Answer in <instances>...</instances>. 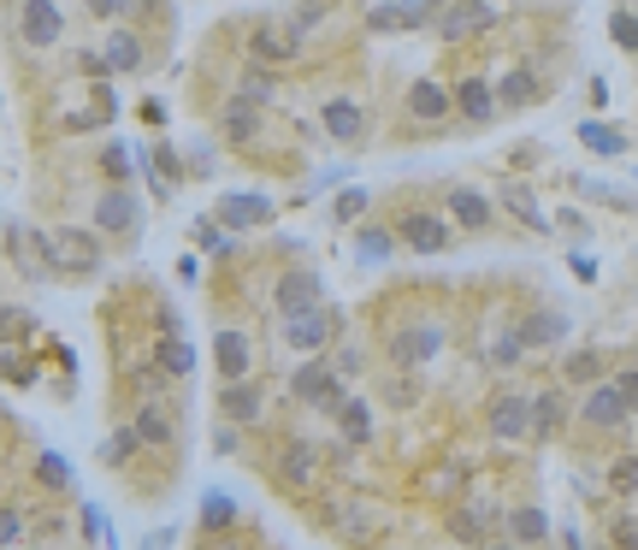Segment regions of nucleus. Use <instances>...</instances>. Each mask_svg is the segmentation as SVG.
Wrapping results in <instances>:
<instances>
[{"label":"nucleus","instance_id":"33","mask_svg":"<svg viewBox=\"0 0 638 550\" xmlns=\"http://www.w3.org/2000/svg\"><path fill=\"white\" fill-rule=\"evenodd\" d=\"M355 255L379 267V260L397 255V231H390V225H361V231H355Z\"/></svg>","mask_w":638,"mask_h":550},{"label":"nucleus","instance_id":"11","mask_svg":"<svg viewBox=\"0 0 638 550\" xmlns=\"http://www.w3.org/2000/svg\"><path fill=\"white\" fill-rule=\"evenodd\" d=\"M503 24V7H491V0H468V7H438V31L444 42H461V36H478V31H497Z\"/></svg>","mask_w":638,"mask_h":550},{"label":"nucleus","instance_id":"28","mask_svg":"<svg viewBox=\"0 0 638 550\" xmlns=\"http://www.w3.org/2000/svg\"><path fill=\"white\" fill-rule=\"evenodd\" d=\"M449 107H456V101H449V90H444L438 78H420L414 90H409V113H414L420 125H444Z\"/></svg>","mask_w":638,"mask_h":550},{"label":"nucleus","instance_id":"46","mask_svg":"<svg viewBox=\"0 0 638 550\" xmlns=\"http://www.w3.org/2000/svg\"><path fill=\"white\" fill-rule=\"evenodd\" d=\"M609 491H621V498H633V491H638V456H621L615 468H609Z\"/></svg>","mask_w":638,"mask_h":550},{"label":"nucleus","instance_id":"18","mask_svg":"<svg viewBox=\"0 0 638 550\" xmlns=\"http://www.w3.org/2000/svg\"><path fill=\"white\" fill-rule=\"evenodd\" d=\"M449 225L491 231V225H497V201H491L485 190H473V184H456V190H449Z\"/></svg>","mask_w":638,"mask_h":550},{"label":"nucleus","instance_id":"4","mask_svg":"<svg viewBox=\"0 0 638 550\" xmlns=\"http://www.w3.org/2000/svg\"><path fill=\"white\" fill-rule=\"evenodd\" d=\"M390 361H397L402 373H420L426 361H438L444 355V326L438 320H414V326H397L390 331Z\"/></svg>","mask_w":638,"mask_h":550},{"label":"nucleus","instance_id":"56","mask_svg":"<svg viewBox=\"0 0 638 550\" xmlns=\"http://www.w3.org/2000/svg\"><path fill=\"white\" fill-rule=\"evenodd\" d=\"M237 444H243V438H237V426H225V421H220V438H213V450H220V456H231V450H237Z\"/></svg>","mask_w":638,"mask_h":550},{"label":"nucleus","instance_id":"44","mask_svg":"<svg viewBox=\"0 0 638 550\" xmlns=\"http://www.w3.org/2000/svg\"><path fill=\"white\" fill-rule=\"evenodd\" d=\"M326 12H331V7H290V19H284V31H290V36H296V42H302V36H314V31H319V24H326Z\"/></svg>","mask_w":638,"mask_h":550},{"label":"nucleus","instance_id":"53","mask_svg":"<svg viewBox=\"0 0 638 550\" xmlns=\"http://www.w3.org/2000/svg\"><path fill=\"white\" fill-rule=\"evenodd\" d=\"M609 31H615V42L627 54H638V19H633V12H615V19H609Z\"/></svg>","mask_w":638,"mask_h":550},{"label":"nucleus","instance_id":"10","mask_svg":"<svg viewBox=\"0 0 638 550\" xmlns=\"http://www.w3.org/2000/svg\"><path fill=\"white\" fill-rule=\"evenodd\" d=\"M579 426L586 432H627L633 426V414H627V402L615 397V385H591L586 397H579Z\"/></svg>","mask_w":638,"mask_h":550},{"label":"nucleus","instance_id":"40","mask_svg":"<svg viewBox=\"0 0 638 550\" xmlns=\"http://www.w3.org/2000/svg\"><path fill=\"white\" fill-rule=\"evenodd\" d=\"M31 539V520H24L19 503H0V550H12V545H24Z\"/></svg>","mask_w":638,"mask_h":550},{"label":"nucleus","instance_id":"30","mask_svg":"<svg viewBox=\"0 0 638 550\" xmlns=\"http://www.w3.org/2000/svg\"><path fill=\"white\" fill-rule=\"evenodd\" d=\"M220 130H225V142H255L260 137V107H249L243 95H231L225 113H220Z\"/></svg>","mask_w":638,"mask_h":550},{"label":"nucleus","instance_id":"1","mask_svg":"<svg viewBox=\"0 0 638 550\" xmlns=\"http://www.w3.org/2000/svg\"><path fill=\"white\" fill-rule=\"evenodd\" d=\"M290 397H296L302 409H319V414L331 421V414L350 402V385L331 373V361H326V355H314V361H302V367L290 373Z\"/></svg>","mask_w":638,"mask_h":550},{"label":"nucleus","instance_id":"5","mask_svg":"<svg viewBox=\"0 0 638 550\" xmlns=\"http://www.w3.org/2000/svg\"><path fill=\"white\" fill-rule=\"evenodd\" d=\"M42 260H48L54 272H95L101 267V237L90 231H60V237H36Z\"/></svg>","mask_w":638,"mask_h":550},{"label":"nucleus","instance_id":"8","mask_svg":"<svg viewBox=\"0 0 638 550\" xmlns=\"http://www.w3.org/2000/svg\"><path fill=\"white\" fill-rule=\"evenodd\" d=\"M272 473H279L284 491H308L319 485V444L302 438V432H290V438L279 444V456H272Z\"/></svg>","mask_w":638,"mask_h":550},{"label":"nucleus","instance_id":"31","mask_svg":"<svg viewBox=\"0 0 638 550\" xmlns=\"http://www.w3.org/2000/svg\"><path fill=\"white\" fill-rule=\"evenodd\" d=\"M142 36H130V31H113L107 36V54H101V60H107V71H142Z\"/></svg>","mask_w":638,"mask_h":550},{"label":"nucleus","instance_id":"43","mask_svg":"<svg viewBox=\"0 0 638 550\" xmlns=\"http://www.w3.org/2000/svg\"><path fill=\"white\" fill-rule=\"evenodd\" d=\"M137 450H142V438H137L130 426H119V432L107 438V450H101V461H107V468H125V461L137 456Z\"/></svg>","mask_w":638,"mask_h":550},{"label":"nucleus","instance_id":"21","mask_svg":"<svg viewBox=\"0 0 638 550\" xmlns=\"http://www.w3.org/2000/svg\"><path fill=\"white\" fill-rule=\"evenodd\" d=\"M130 432L142 438V450H172V444H178V421H172L160 402H137V414H130Z\"/></svg>","mask_w":638,"mask_h":550},{"label":"nucleus","instance_id":"35","mask_svg":"<svg viewBox=\"0 0 638 550\" xmlns=\"http://www.w3.org/2000/svg\"><path fill=\"white\" fill-rule=\"evenodd\" d=\"M237 95L249 101V107H272V95H279V78H272V71H260V66H249V71H243V83H237Z\"/></svg>","mask_w":638,"mask_h":550},{"label":"nucleus","instance_id":"41","mask_svg":"<svg viewBox=\"0 0 638 550\" xmlns=\"http://www.w3.org/2000/svg\"><path fill=\"white\" fill-rule=\"evenodd\" d=\"M520 361H527V350H520V338H515V326L509 331H497V343H491V367H503V373H515Z\"/></svg>","mask_w":638,"mask_h":550},{"label":"nucleus","instance_id":"24","mask_svg":"<svg viewBox=\"0 0 638 550\" xmlns=\"http://www.w3.org/2000/svg\"><path fill=\"white\" fill-rule=\"evenodd\" d=\"M319 125H326L338 142H361V130H367V113H361L355 95H331L326 107H319Z\"/></svg>","mask_w":638,"mask_h":550},{"label":"nucleus","instance_id":"49","mask_svg":"<svg viewBox=\"0 0 638 550\" xmlns=\"http://www.w3.org/2000/svg\"><path fill=\"white\" fill-rule=\"evenodd\" d=\"M609 385H615V397L627 402V414L638 421V367H621V373H615V379H609Z\"/></svg>","mask_w":638,"mask_h":550},{"label":"nucleus","instance_id":"54","mask_svg":"<svg viewBox=\"0 0 638 550\" xmlns=\"http://www.w3.org/2000/svg\"><path fill=\"white\" fill-rule=\"evenodd\" d=\"M231 515H237V510H231V498H208V527H220V520L231 527Z\"/></svg>","mask_w":638,"mask_h":550},{"label":"nucleus","instance_id":"34","mask_svg":"<svg viewBox=\"0 0 638 550\" xmlns=\"http://www.w3.org/2000/svg\"><path fill=\"white\" fill-rule=\"evenodd\" d=\"M579 142H586L591 154H603V161H615V154H627V137H621L615 125H598V119H586V125H579Z\"/></svg>","mask_w":638,"mask_h":550},{"label":"nucleus","instance_id":"47","mask_svg":"<svg viewBox=\"0 0 638 550\" xmlns=\"http://www.w3.org/2000/svg\"><path fill=\"white\" fill-rule=\"evenodd\" d=\"M367 208H373V196H367V190H343L338 201H331V213H338L343 225H350V220H361V213H367Z\"/></svg>","mask_w":638,"mask_h":550},{"label":"nucleus","instance_id":"48","mask_svg":"<svg viewBox=\"0 0 638 550\" xmlns=\"http://www.w3.org/2000/svg\"><path fill=\"white\" fill-rule=\"evenodd\" d=\"M361 367H367V361H361V350H355V343H338V355H331V373H338V379L350 385Z\"/></svg>","mask_w":638,"mask_h":550},{"label":"nucleus","instance_id":"17","mask_svg":"<svg viewBox=\"0 0 638 550\" xmlns=\"http://www.w3.org/2000/svg\"><path fill=\"white\" fill-rule=\"evenodd\" d=\"M544 101V78L532 66H509L497 78V113H527V107H539Z\"/></svg>","mask_w":638,"mask_h":550},{"label":"nucleus","instance_id":"16","mask_svg":"<svg viewBox=\"0 0 638 550\" xmlns=\"http://www.w3.org/2000/svg\"><path fill=\"white\" fill-rule=\"evenodd\" d=\"M19 36L31 42V48H54V42L66 36V7H54V0H31V7H19Z\"/></svg>","mask_w":638,"mask_h":550},{"label":"nucleus","instance_id":"22","mask_svg":"<svg viewBox=\"0 0 638 550\" xmlns=\"http://www.w3.org/2000/svg\"><path fill=\"white\" fill-rule=\"evenodd\" d=\"M449 101L461 107V119H468V125H491V119H497V83H485V78H461L456 90H449Z\"/></svg>","mask_w":638,"mask_h":550},{"label":"nucleus","instance_id":"32","mask_svg":"<svg viewBox=\"0 0 638 550\" xmlns=\"http://www.w3.org/2000/svg\"><path fill=\"white\" fill-rule=\"evenodd\" d=\"M497 201H503V208L515 213L520 225H532V231H550V220L539 213V196H532L527 184H503V196H497Z\"/></svg>","mask_w":638,"mask_h":550},{"label":"nucleus","instance_id":"55","mask_svg":"<svg viewBox=\"0 0 638 550\" xmlns=\"http://www.w3.org/2000/svg\"><path fill=\"white\" fill-rule=\"evenodd\" d=\"M78 66H83V78H107V60H101V54H90V48L78 54Z\"/></svg>","mask_w":638,"mask_h":550},{"label":"nucleus","instance_id":"23","mask_svg":"<svg viewBox=\"0 0 638 550\" xmlns=\"http://www.w3.org/2000/svg\"><path fill=\"white\" fill-rule=\"evenodd\" d=\"M503 539L520 545V550L544 545V539H550V515L539 510V503H515V510L503 515Z\"/></svg>","mask_w":638,"mask_h":550},{"label":"nucleus","instance_id":"19","mask_svg":"<svg viewBox=\"0 0 638 550\" xmlns=\"http://www.w3.org/2000/svg\"><path fill=\"white\" fill-rule=\"evenodd\" d=\"M260 414H267V390L255 379L249 385H220V421L225 426H255Z\"/></svg>","mask_w":638,"mask_h":550},{"label":"nucleus","instance_id":"14","mask_svg":"<svg viewBox=\"0 0 638 550\" xmlns=\"http://www.w3.org/2000/svg\"><path fill=\"white\" fill-rule=\"evenodd\" d=\"M302 54V42L284 31V24H255L249 31V66H260V71H279V66H290Z\"/></svg>","mask_w":638,"mask_h":550},{"label":"nucleus","instance_id":"6","mask_svg":"<svg viewBox=\"0 0 638 550\" xmlns=\"http://www.w3.org/2000/svg\"><path fill=\"white\" fill-rule=\"evenodd\" d=\"M390 231H397V243H409L414 255H444L449 243H456V225H449L444 213H432V208H409Z\"/></svg>","mask_w":638,"mask_h":550},{"label":"nucleus","instance_id":"37","mask_svg":"<svg viewBox=\"0 0 638 550\" xmlns=\"http://www.w3.org/2000/svg\"><path fill=\"white\" fill-rule=\"evenodd\" d=\"M420 390H426V385H420V373H390V379H385V402H390V409H414Z\"/></svg>","mask_w":638,"mask_h":550},{"label":"nucleus","instance_id":"3","mask_svg":"<svg viewBox=\"0 0 638 550\" xmlns=\"http://www.w3.org/2000/svg\"><path fill=\"white\" fill-rule=\"evenodd\" d=\"M485 432H491L497 444H527V438H532V390L503 385L497 397L485 402Z\"/></svg>","mask_w":638,"mask_h":550},{"label":"nucleus","instance_id":"13","mask_svg":"<svg viewBox=\"0 0 638 550\" xmlns=\"http://www.w3.org/2000/svg\"><path fill=\"white\" fill-rule=\"evenodd\" d=\"M438 24V7L426 0H385V7H367V31H432Z\"/></svg>","mask_w":638,"mask_h":550},{"label":"nucleus","instance_id":"50","mask_svg":"<svg viewBox=\"0 0 638 550\" xmlns=\"http://www.w3.org/2000/svg\"><path fill=\"white\" fill-rule=\"evenodd\" d=\"M0 373H7L12 385H36V367L24 355H12V350H0Z\"/></svg>","mask_w":638,"mask_h":550},{"label":"nucleus","instance_id":"42","mask_svg":"<svg viewBox=\"0 0 638 550\" xmlns=\"http://www.w3.org/2000/svg\"><path fill=\"white\" fill-rule=\"evenodd\" d=\"M449 533H456L461 545H485V510H456L449 515Z\"/></svg>","mask_w":638,"mask_h":550},{"label":"nucleus","instance_id":"57","mask_svg":"<svg viewBox=\"0 0 638 550\" xmlns=\"http://www.w3.org/2000/svg\"><path fill=\"white\" fill-rule=\"evenodd\" d=\"M485 550H520V545H509V539H485Z\"/></svg>","mask_w":638,"mask_h":550},{"label":"nucleus","instance_id":"45","mask_svg":"<svg viewBox=\"0 0 638 550\" xmlns=\"http://www.w3.org/2000/svg\"><path fill=\"white\" fill-rule=\"evenodd\" d=\"M130 379H137L142 402H160V390H166V373H160L154 361H137V367H130Z\"/></svg>","mask_w":638,"mask_h":550},{"label":"nucleus","instance_id":"36","mask_svg":"<svg viewBox=\"0 0 638 550\" xmlns=\"http://www.w3.org/2000/svg\"><path fill=\"white\" fill-rule=\"evenodd\" d=\"M36 485H42V491H54V498H60V491H71V468H66V456L42 450V456H36Z\"/></svg>","mask_w":638,"mask_h":550},{"label":"nucleus","instance_id":"15","mask_svg":"<svg viewBox=\"0 0 638 550\" xmlns=\"http://www.w3.org/2000/svg\"><path fill=\"white\" fill-rule=\"evenodd\" d=\"M213 367H220V385H249L255 343L243 338V331H220V338H213Z\"/></svg>","mask_w":638,"mask_h":550},{"label":"nucleus","instance_id":"27","mask_svg":"<svg viewBox=\"0 0 638 550\" xmlns=\"http://www.w3.org/2000/svg\"><path fill=\"white\" fill-rule=\"evenodd\" d=\"M154 367L166 373V379H190L196 373V350L184 343V331H160L154 338Z\"/></svg>","mask_w":638,"mask_h":550},{"label":"nucleus","instance_id":"52","mask_svg":"<svg viewBox=\"0 0 638 550\" xmlns=\"http://www.w3.org/2000/svg\"><path fill=\"white\" fill-rule=\"evenodd\" d=\"M196 243H201L208 255H231V237H225V231L213 225V220H201V225H196Z\"/></svg>","mask_w":638,"mask_h":550},{"label":"nucleus","instance_id":"2","mask_svg":"<svg viewBox=\"0 0 638 550\" xmlns=\"http://www.w3.org/2000/svg\"><path fill=\"white\" fill-rule=\"evenodd\" d=\"M272 308H279V320H302V314H319L326 308V279H319V267H284L279 279H272Z\"/></svg>","mask_w":638,"mask_h":550},{"label":"nucleus","instance_id":"25","mask_svg":"<svg viewBox=\"0 0 638 550\" xmlns=\"http://www.w3.org/2000/svg\"><path fill=\"white\" fill-rule=\"evenodd\" d=\"M272 220V201L267 196H249V190H243V196H225L220 201V225L225 231H255V225H267Z\"/></svg>","mask_w":638,"mask_h":550},{"label":"nucleus","instance_id":"12","mask_svg":"<svg viewBox=\"0 0 638 550\" xmlns=\"http://www.w3.org/2000/svg\"><path fill=\"white\" fill-rule=\"evenodd\" d=\"M95 225L107 231V237H119V243H137V231H142L137 196H130V190H101V201H95Z\"/></svg>","mask_w":638,"mask_h":550},{"label":"nucleus","instance_id":"51","mask_svg":"<svg viewBox=\"0 0 638 550\" xmlns=\"http://www.w3.org/2000/svg\"><path fill=\"white\" fill-rule=\"evenodd\" d=\"M83 12H90V19H101V24H119L125 12H142V7H130V0H90Z\"/></svg>","mask_w":638,"mask_h":550},{"label":"nucleus","instance_id":"39","mask_svg":"<svg viewBox=\"0 0 638 550\" xmlns=\"http://www.w3.org/2000/svg\"><path fill=\"white\" fill-rule=\"evenodd\" d=\"M130 166H137V161H130L125 142H107V149H101V172L113 178V190H125V184H130Z\"/></svg>","mask_w":638,"mask_h":550},{"label":"nucleus","instance_id":"38","mask_svg":"<svg viewBox=\"0 0 638 550\" xmlns=\"http://www.w3.org/2000/svg\"><path fill=\"white\" fill-rule=\"evenodd\" d=\"M31 331H36V314H24V308H0V350L24 343Z\"/></svg>","mask_w":638,"mask_h":550},{"label":"nucleus","instance_id":"20","mask_svg":"<svg viewBox=\"0 0 638 550\" xmlns=\"http://www.w3.org/2000/svg\"><path fill=\"white\" fill-rule=\"evenodd\" d=\"M568 421V397H562V385H539L532 390V438L527 444H550Z\"/></svg>","mask_w":638,"mask_h":550},{"label":"nucleus","instance_id":"9","mask_svg":"<svg viewBox=\"0 0 638 550\" xmlns=\"http://www.w3.org/2000/svg\"><path fill=\"white\" fill-rule=\"evenodd\" d=\"M515 338H520V350H562L568 343V314L539 302V308H527L515 320Z\"/></svg>","mask_w":638,"mask_h":550},{"label":"nucleus","instance_id":"29","mask_svg":"<svg viewBox=\"0 0 638 550\" xmlns=\"http://www.w3.org/2000/svg\"><path fill=\"white\" fill-rule=\"evenodd\" d=\"M331 421H338V438L350 444V450H361V444L373 438V402L367 397H350L338 414H331Z\"/></svg>","mask_w":638,"mask_h":550},{"label":"nucleus","instance_id":"7","mask_svg":"<svg viewBox=\"0 0 638 550\" xmlns=\"http://www.w3.org/2000/svg\"><path fill=\"white\" fill-rule=\"evenodd\" d=\"M338 326H343V314H338V308L302 314V320H284V343H290V350H296L302 361H314V355L338 350Z\"/></svg>","mask_w":638,"mask_h":550},{"label":"nucleus","instance_id":"26","mask_svg":"<svg viewBox=\"0 0 638 550\" xmlns=\"http://www.w3.org/2000/svg\"><path fill=\"white\" fill-rule=\"evenodd\" d=\"M556 379H562V390L603 385V350H568L562 355V367H556Z\"/></svg>","mask_w":638,"mask_h":550}]
</instances>
